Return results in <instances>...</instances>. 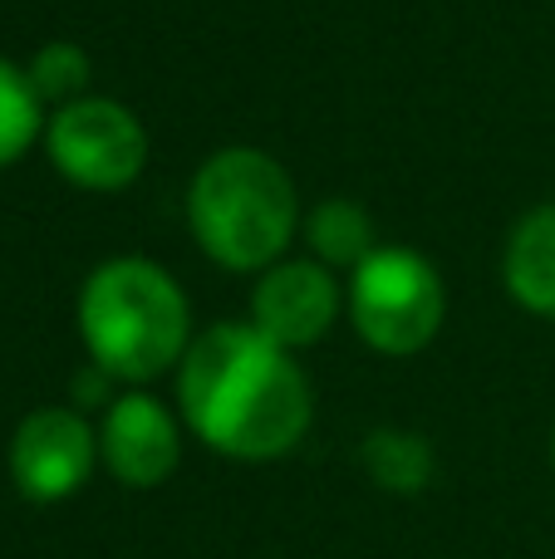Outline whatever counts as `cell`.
<instances>
[{
	"mask_svg": "<svg viewBox=\"0 0 555 559\" xmlns=\"http://www.w3.org/2000/svg\"><path fill=\"white\" fill-rule=\"evenodd\" d=\"M182 417L212 452L271 462L310 432L315 397L291 348L256 324H212L182 354Z\"/></svg>",
	"mask_w": 555,
	"mask_h": 559,
	"instance_id": "obj_1",
	"label": "cell"
},
{
	"mask_svg": "<svg viewBox=\"0 0 555 559\" xmlns=\"http://www.w3.org/2000/svg\"><path fill=\"white\" fill-rule=\"evenodd\" d=\"M79 334L114 383H147L182 364L192 319L177 280L143 255L104 261L79 289Z\"/></svg>",
	"mask_w": 555,
	"mask_h": 559,
	"instance_id": "obj_2",
	"label": "cell"
},
{
	"mask_svg": "<svg viewBox=\"0 0 555 559\" xmlns=\"http://www.w3.org/2000/svg\"><path fill=\"white\" fill-rule=\"evenodd\" d=\"M295 182L261 147H222L192 177L187 222L222 271H271L295 236Z\"/></svg>",
	"mask_w": 555,
	"mask_h": 559,
	"instance_id": "obj_3",
	"label": "cell"
},
{
	"mask_svg": "<svg viewBox=\"0 0 555 559\" xmlns=\"http://www.w3.org/2000/svg\"><path fill=\"white\" fill-rule=\"evenodd\" d=\"M350 314L369 348L409 358L442 329V280L409 246H379L350 280Z\"/></svg>",
	"mask_w": 555,
	"mask_h": 559,
	"instance_id": "obj_4",
	"label": "cell"
},
{
	"mask_svg": "<svg viewBox=\"0 0 555 559\" xmlns=\"http://www.w3.org/2000/svg\"><path fill=\"white\" fill-rule=\"evenodd\" d=\"M49 157L84 192H123L147 163V133L114 98H74L49 123Z\"/></svg>",
	"mask_w": 555,
	"mask_h": 559,
	"instance_id": "obj_5",
	"label": "cell"
},
{
	"mask_svg": "<svg viewBox=\"0 0 555 559\" xmlns=\"http://www.w3.org/2000/svg\"><path fill=\"white\" fill-rule=\"evenodd\" d=\"M98 462V437L74 407H39L15 427L10 442V476L20 496L35 506L64 501L88 481Z\"/></svg>",
	"mask_w": 555,
	"mask_h": 559,
	"instance_id": "obj_6",
	"label": "cell"
},
{
	"mask_svg": "<svg viewBox=\"0 0 555 559\" xmlns=\"http://www.w3.org/2000/svg\"><path fill=\"white\" fill-rule=\"evenodd\" d=\"M98 456L104 466L133 491H153L167 476L177 472V456H182V437L177 423L157 397L147 393H128L114 397L98 427Z\"/></svg>",
	"mask_w": 555,
	"mask_h": 559,
	"instance_id": "obj_7",
	"label": "cell"
},
{
	"mask_svg": "<svg viewBox=\"0 0 555 559\" xmlns=\"http://www.w3.org/2000/svg\"><path fill=\"white\" fill-rule=\"evenodd\" d=\"M340 314V285L315 261H285L261 275L251 295V324L281 348H310Z\"/></svg>",
	"mask_w": 555,
	"mask_h": 559,
	"instance_id": "obj_8",
	"label": "cell"
},
{
	"mask_svg": "<svg viewBox=\"0 0 555 559\" xmlns=\"http://www.w3.org/2000/svg\"><path fill=\"white\" fill-rule=\"evenodd\" d=\"M507 289L521 309L555 319V202L521 216L507 241Z\"/></svg>",
	"mask_w": 555,
	"mask_h": 559,
	"instance_id": "obj_9",
	"label": "cell"
},
{
	"mask_svg": "<svg viewBox=\"0 0 555 559\" xmlns=\"http://www.w3.org/2000/svg\"><path fill=\"white\" fill-rule=\"evenodd\" d=\"M305 236H310V251L320 255V265H364L379 246H374V222L364 206L344 202V197H334V202H320L310 216V226H305Z\"/></svg>",
	"mask_w": 555,
	"mask_h": 559,
	"instance_id": "obj_10",
	"label": "cell"
},
{
	"mask_svg": "<svg viewBox=\"0 0 555 559\" xmlns=\"http://www.w3.org/2000/svg\"><path fill=\"white\" fill-rule=\"evenodd\" d=\"M364 466L383 491L413 496L428 486L433 476V447L418 432H399V427H379L364 437Z\"/></svg>",
	"mask_w": 555,
	"mask_h": 559,
	"instance_id": "obj_11",
	"label": "cell"
},
{
	"mask_svg": "<svg viewBox=\"0 0 555 559\" xmlns=\"http://www.w3.org/2000/svg\"><path fill=\"white\" fill-rule=\"evenodd\" d=\"M39 133V94L29 74L0 59V167H10Z\"/></svg>",
	"mask_w": 555,
	"mask_h": 559,
	"instance_id": "obj_12",
	"label": "cell"
},
{
	"mask_svg": "<svg viewBox=\"0 0 555 559\" xmlns=\"http://www.w3.org/2000/svg\"><path fill=\"white\" fill-rule=\"evenodd\" d=\"M29 84H35L39 104H74L79 88L88 84V55L79 45H69V39H55V45H45L35 55V64H29Z\"/></svg>",
	"mask_w": 555,
	"mask_h": 559,
	"instance_id": "obj_13",
	"label": "cell"
},
{
	"mask_svg": "<svg viewBox=\"0 0 555 559\" xmlns=\"http://www.w3.org/2000/svg\"><path fill=\"white\" fill-rule=\"evenodd\" d=\"M108 383H114V378L94 364L84 378H74V397H79V403H104L108 407Z\"/></svg>",
	"mask_w": 555,
	"mask_h": 559,
	"instance_id": "obj_14",
	"label": "cell"
},
{
	"mask_svg": "<svg viewBox=\"0 0 555 559\" xmlns=\"http://www.w3.org/2000/svg\"><path fill=\"white\" fill-rule=\"evenodd\" d=\"M551 462H555V437H551Z\"/></svg>",
	"mask_w": 555,
	"mask_h": 559,
	"instance_id": "obj_15",
	"label": "cell"
}]
</instances>
